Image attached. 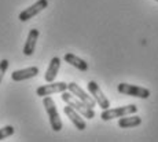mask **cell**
<instances>
[{
	"label": "cell",
	"instance_id": "11",
	"mask_svg": "<svg viewBox=\"0 0 158 142\" xmlns=\"http://www.w3.org/2000/svg\"><path fill=\"white\" fill-rule=\"evenodd\" d=\"M40 36V32L39 29H30L28 39L25 41V46H23V54L26 57H30L33 53H35V48H36V43H37V39Z\"/></svg>",
	"mask_w": 158,
	"mask_h": 142
},
{
	"label": "cell",
	"instance_id": "14",
	"mask_svg": "<svg viewBox=\"0 0 158 142\" xmlns=\"http://www.w3.org/2000/svg\"><path fill=\"white\" fill-rule=\"evenodd\" d=\"M142 124V119L139 116H123L118 120V127L121 128H132V127H138Z\"/></svg>",
	"mask_w": 158,
	"mask_h": 142
},
{
	"label": "cell",
	"instance_id": "8",
	"mask_svg": "<svg viewBox=\"0 0 158 142\" xmlns=\"http://www.w3.org/2000/svg\"><path fill=\"white\" fill-rule=\"evenodd\" d=\"M68 90L72 93L73 95L77 97L78 99H81V101H83L85 105H88L89 108H92V109L95 108L96 102H95V99L92 98V95H88L87 93L84 91V90L81 88V87L78 86L77 83H73V81H72V83H69L68 84Z\"/></svg>",
	"mask_w": 158,
	"mask_h": 142
},
{
	"label": "cell",
	"instance_id": "3",
	"mask_svg": "<svg viewBox=\"0 0 158 142\" xmlns=\"http://www.w3.org/2000/svg\"><path fill=\"white\" fill-rule=\"evenodd\" d=\"M138 112V106L133 104L127 105V106H120V108H114V109H103L102 110V120H111V119H117V117H123V116H128V114H135Z\"/></svg>",
	"mask_w": 158,
	"mask_h": 142
},
{
	"label": "cell",
	"instance_id": "6",
	"mask_svg": "<svg viewBox=\"0 0 158 142\" xmlns=\"http://www.w3.org/2000/svg\"><path fill=\"white\" fill-rule=\"evenodd\" d=\"M47 7H48V0H37L35 4H32L30 7L25 8L23 11H21L18 18H19V21H22V22H26V21H29L30 18L36 17L39 13H41L43 10H45Z\"/></svg>",
	"mask_w": 158,
	"mask_h": 142
},
{
	"label": "cell",
	"instance_id": "17",
	"mask_svg": "<svg viewBox=\"0 0 158 142\" xmlns=\"http://www.w3.org/2000/svg\"><path fill=\"white\" fill-rule=\"evenodd\" d=\"M156 2H158V0H156Z\"/></svg>",
	"mask_w": 158,
	"mask_h": 142
},
{
	"label": "cell",
	"instance_id": "16",
	"mask_svg": "<svg viewBox=\"0 0 158 142\" xmlns=\"http://www.w3.org/2000/svg\"><path fill=\"white\" fill-rule=\"evenodd\" d=\"M8 66H10V62H8L7 59H2V61H0V83L3 81V77H4Z\"/></svg>",
	"mask_w": 158,
	"mask_h": 142
},
{
	"label": "cell",
	"instance_id": "10",
	"mask_svg": "<svg viewBox=\"0 0 158 142\" xmlns=\"http://www.w3.org/2000/svg\"><path fill=\"white\" fill-rule=\"evenodd\" d=\"M39 75V68L37 66H29V68L25 69H19V71H14L11 73V79L14 81H23L32 79V77H36Z\"/></svg>",
	"mask_w": 158,
	"mask_h": 142
},
{
	"label": "cell",
	"instance_id": "4",
	"mask_svg": "<svg viewBox=\"0 0 158 142\" xmlns=\"http://www.w3.org/2000/svg\"><path fill=\"white\" fill-rule=\"evenodd\" d=\"M118 93L124 95H129V97H136V98H142L146 99L150 97V90L144 88L140 86H135V84H128V83H120L117 87Z\"/></svg>",
	"mask_w": 158,
	"mask_h": 142
},
{
	"label": "cell",
	"instance_id": "2",
	"mask_svg": "<svg viewBox=\"0 0 158 142\" xmlns=\"http://www.w3.org/2000/svg\"><path fill=\"white\" fill-rule=\"evenodd\" d=\"M43 105L47 110V114H48V119H50V124H51V128L54 130L55 132L60 131L62 130V120H60V116L58 113V109H56V105L54 102V99L51 98L50 95L47 97H43Z\"/></svg>",
	"mask_w": 158,
	"mask_h": 142
},
{
	"label": "cell",
	"instance_id": "1",
	"mask_svg": "<svg viewBox=\"0 0 158 142\" xmlns=\"http://www.w3.org/2000/svg\"><path fill=\"white\" fill-rule=\"evenodd\" d=\"M60 94H62L60 95L62 101L66 102L68 105H70L73 109L77 110L83 117H87V119H94V117H95V110H94L92 108H89L88 105H85L81 99H78L76 95H73L72 93L63 91V93H60Z\"/></svg>",
	"mask_w": 158,
	"mask_h": 142
},
{
	"label": "cell",
	"instance_id": "9",
	"mask_svg": "<svg viewBox=\"0 0 158 142\" xmlns=\"http://www.w3.org/2000/svg\"><path fill=\"white\" fill-rule=\"evenodd\" d=\"M63 112H65V114L69 117V120H70L73 124H74V127H76L77 130H80V131H84V130L87 128V124H85V122H84L83 116H81V114L78 113V112L76 110V109H73L70 105L65 106Z\"/></svg>",
	"mask_w": 158,
	"mask_h": 142
},
{
	"label": "cell",
	"instance_id": "12",
	"mask_svg": "<svg viewBox=\"0 0 158 142\" xmlns=\"http://www.w3.org/2000/svg\"><path fill=\"white\" fill-rule=\"evenodd\" d=\"M60 62L62 61H60V58H58V57H54V58L51 59L50 65H48V68H47V72H45V75H44V79L47 83H51V81L55 80L58 72H59V68H60Z\"/></svg>",
	"mask_w": 158,
	"mask_h": 142
},
{
	"label": "cell",
	"instance_id": "5",
	"mask_svg": "<svg viewBox=\"0 0 158 142\" xmlns=\"http://www.w3.org/2000/svg\"><path fill=\"white\" fill-rule=\"evenodd\" d=\"M87 88H88V91H89V94L92 95V98L95 99L96 105H98L99 108H102V110L110 108V101L106 98V95L103 94V91L101 90V87H99V84L96 83V81H94V80L89 81V83L87 84Z\"/></svg>",
	"mask_w": 158,
	"mask_h": 142
},
{
	"label": "cell",
	"instance_id": "15",
	"mask_svg": "<svg viewBox=\"0 0 158 142\" xmlns=\"http://www.w3.org/2000/svg\"><path fill=\"white\" fill-rule=\"evenodd\" d=\"M14 131L15 130L13 126H6V127H3V128H0V141L7 137H11V135L14 134Z\"/></svg>",
	"mask_w": 158,
	"mask_h": 142
},
{
	"label": "cell",
	"instance_id": "7",
	"mask_svg": "<svg viewBox=\"0 0 158 142\" xmlns=\"http://www.w3.org/2000/svg\"><path fill=\"white\" fill-rule=\"evenodd\" d=\"M68 90V83L65 81H51L50 84H44V86H40L37 90H36V94L39 97H47V95H52V94H58V93H63Z\"/></svg>",
	"mask_w": 158,
	"mask_h": 142
},
{
	"label": "cell",
	"instance_id": "13",
	"mask_svg": "<svg viewBox=\"0 0 158 142\" xmlns=\"http://www.w3.org/2000/svg\"><path fill=\"white\" fill-rule=\"evenodd\" d=\"M63 61L68 62L69 65H73L74 68H77L78 71H81V72H87L88 71V63L84 61V59L78 58L77 55H74V54H72V53L65 54V57H63Z\"/></svg>",
	"mask_w": 158,
	"mask_h": 142
}]
</instances>
